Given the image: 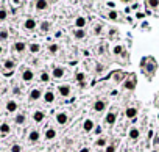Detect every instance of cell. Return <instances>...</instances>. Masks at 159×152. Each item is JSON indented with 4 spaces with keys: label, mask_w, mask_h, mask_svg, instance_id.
Wrapping results in <instances>:
<instances>
[{
    "label": "cell",
    "mask_w": 159,
    "mask_h": 152,
    "mask_svg": "<svg viewBox=\"0 0 159 152\" xmlns=\"http://www.w3.org/2000/svg\"><path fill=\"white\" fill-rule=\"evenodd\" d=\"M125 114H126V118L133 119V118H136V116H137V108H134V107H129V108H126Z\"/></svg>",
    "instance_id": "1"
},
{
    "label": "cell",
    "mask_w": 159,
    "mask_h": 152,
    "mask_svg": "<svg viewBox=\"0 0 159 152\" xmlns=\"http://www.w3.org/2000/svg\"><path fill=\"white\" fill-rule=\"evenodd\" d=\"M33 71H30V69H25L24 71V74H22V78L25 80V82H30V80H33Z\"/></svg>",
    "instance_id": "2"
},
{
    "label": "cell",
    "mask_w": 159,
    "mask_h": 152,
    "mask_svg": "<svg viewBox=\"0 0 159 152\" xmlns=\"http://www.w3.org/2000/svg\"><path fill=\"white\" fill-rule=\"evenodd\" d=\"M56 122L61 124V126H64V124L67 122V114H65V113H59L58 116H56Z\"/></svg>",
    "instance_id": "3"
},
{
    "label": "cell",
    "mask_w": 159,
    "mask_h": 152,
    "mask_svg": "<svg viewBox=\"0 0 159 152\" xmlns=\"http://www.w3.org/2000/svg\"><path fill=\"white\" fill-rule=\"evenodd\" d=\"M105 107H106V104L103 101H97L95 104H94V110H95V111H103V110H105Z\"/></svg>",
    "instance_id": "4"
},
{
    "label": "cell",
    "mask_w": 159,
    "mask_h": 152,
    "mask_svg": "<svg viewBox=\"0 0 159 152\" xmlns=\"http://www.w3.org/2000/svg\"><path fill=\"white\" fill-rule=\"evenodd\" d=\"M44 101H45L47 104H52V102L55 101V94H53L52 91H47V93L44 94Z\"/></svg>",
    "instance_id": "5"
},
{
    "label": "cell",
    "mask_w": 159,
    "mask_h": 152,
    "mask_svg": "<svg viewBox=\"0 0 159 152\" xmlns=\"http://www.w3.org/2000/svg\"><path fill=\"white\" fill-rule=\"evenodd\" d=\"M59 94L64 96V97L69 96V94H70V88H69L67 85H61V86H59Z\"/></svg>",
    "instance_id": "6"
},
{
    "label": "cell",
    "mask_w": 159,
    "mask_h": 152,
    "mask_svg": "<svg viewBox=\"0 0 159 152\" xmlns=\"http://www.w3.org/2000/svg\"><path fill=\"white\" fill-rule=\"evenodd\" d=\"M41 96H42V93L39 91V89H33V91L30 93V99H31V101H37Z\"/></svg>",
    "instance_id": "7"
},
{
    "label": "cell",
    "mask_w": 159,
    "mask_h": 152,
    "mask_svg": "<svg viewBox=\"0 0 159 152\" xmlns=\"http://www.w3.org/2000/svg\"><path fill=\"white\" fill-rule=\"evenodd\" d=\"M34 27H36V21L34 19H27L25 21V28L27 30H33Z\"/></svg>",
    "instance_id": "8"
},
{
    "label": "cell",
    "mask_w": 159,
    "mask_h": 152,
    "mask_svg": "<svg viewBox=\"0 0 159 152\" xmlns=\"http://www.w3.org/2000/svg\"><path fill=\"white\" fill-rule=\"evenodd\" d=\"M83 129L86 130V132H91V130L94 129V121H91V119L84 121V124H83Z\"/></svg>",
    "instance_id": "9"
},
{
    "label": "cell",
    "mask_w": 159,
    "mask_h": 152,
    "mask_svg": "<svg viewBox=\"0 0 159 152\" xmlns=\"http://www.w3.org/2000/svg\"><path fill=\"white\" fill-rule=\"evenodd\" d=\"M6 110H8V111H16V110H17V104H16L14 101H8Z\"/></svg>",
    "instance_id": "10"
},
{
    "label": "cell",
    "mask_w": 159,
    "mask_h": 152,
    "mask_svg": "<svg viewBox=\"0 0 159 152\" xmlns=\"http://www.w3.org/2000/svg\"><path fill=\"white\" fill-rule=\"evenodd\" d=\"M62 75H64V71H62L61 68H55V69H53V77H55V78H61Z\"/></svg>",
    "instance_id": "11"
},
{
    "label": "cell",
    "mask_w": 159,
    "mask_h": 152,
    "mask_svg": "<svg viewBox=\"0 0 159 152\" xmlns=\"http://www.w3.org/2000/svg\"><path fill=\"white\" fill-rule=\"evenodd\" d=\"M105 121H106L108 124H114V122H116V113H108Z\"/></svg>",
    "instance_id": "12"
},
{
    "label": "cell",
    "mask_w": 159,
    "mask_h": 152,
    "mask_svg": "<svg viewBox=\"0 0 159 152\" xmlns=\"http://www.w3.org/2000/svg\"><path fill=\"white\" fill-rule=\"evenodd\" d=\"M33 119H34L36 122H41V121L44 119V113H42V111H36V113L33 114Z\"/></svg>",
    "instance_id": "13"
},
{
    "label": "cell",
    "mask_w": 159,
    "mask_h": 152,
    "mask_svg": "<svg viewBox=\"0 0 159 152\" xmlns=\"http://www.w3.org/2000/svg\"><path fill=\"white\" fill-rule=\"evenodd\" d=\"M75 25H77L78 28H83V27L86 25V19H84V17H78V19L75 21Z\"/></svg>",
    "instance_id": "14"
},
{
    "label": "cell",
    "mask_w": 159,
    "mask_h": 152,
    "mask_svg": "<svg viewBox=\"0 0 159 152\" xmlns=\"http://www.w3.org/2000/svg\"><path fill=\"white\" fill-rule=\"evenodd\" d=\"M73 35H75V38H77V39H83L84 36H86V33H84V30H83V28H78V30L75 31Z\"/></svg>",
    "instance_id": "15"
},
{
    "label": "cell",
    "mask_w": 159,
    "mask_h": 152,
    "mask_svg": "<svg viewBox=\"0 0 159 152\" xmlns=\"http://www.w3.org/2000/svg\"><path fill=\"white\" fill-rule=\"evenodd\" d=\"M55 137H56V132H55L53 129H49V130L45 132V138H47V140H53Z\"/></svg>",
    "instance_id": "16"
},
{
    "label": "cell",
    "mask_w": 159,
    "mask_h": 152,
    "mask_svg": "<svg viewBox=\"0 0 159 152\" xmlns=\"http://www.w3.org/2000/svg\"><path fill=\"white\" fill-rule=\"evenodd\" d=\"M125 88H126V89H134V88H136L134 78H131V80H128V82H125Z\"/></svg>",
    "instance_id": "17"
},
{
    "label": "cell",
    "mask_w": 159,
    "mask_h": 152,
    "mask_svg": "<svg viewBox=\"0 0 159 152\" xmlns=\"http://www.w3.org/2000/svg\"><path fill=\"white\" fill-rule=\"evenodd\" d=\"M28 50H30L31 53H37L41 50V47H39V44H30V47H28Z\"/></svg>",
    "instance_id": "18"
},
{
    "label": "cell",
    "mask_w": 159,
    "mask_h": 152,
    "mask_svg": "<svg viewBox=\"0 0 159 152\" xmlns=\"http://www.w3.org/2000/svg\"><path fill=\"white\" fill-rule=\"evenodd\" d=\"M129 138L131 140H137L139 138V130L137 129H131L129 130Z\"/></svg>",
    "instance_id": "19"
},
{
    "label": "cell",
    "mask_w": 159,
    "mask_h": 152,
    "mask_svg": "<svg viewBox=\"0 0 159 152\" xmlns=\"http://www.w3.org/2000/svg\"><path fill=\"white\" fill-rule=\"evenodd\" d=\"M36 8L37 10H45V8H49V2H36Z\"/></svg>",
    "instance_id": "20"
},
{
    "label": "cell",
    "mask_w": 159,
    "mask_h": 152,
    "mask_svg": "<svg viewBox=\"0 0 159 152\" xmlns=\"http://www.w3.org/2000/svg\"><path fill=\"white\" fill-rule=\"evenodd\" d=\"M25 47H27V46H25L24 42H16V44H14V49H16L17 52H24Z\"/></svg>",
    "instance_id": "21"
},
{
    "label": "cell",
    "mask_w": 159,
    "mask_h": 152,
    "mask_svg": "<svg viewBox=\"0 0 159 152\" xmlns=\"http://www.w3.org/2000/svg\"><path fill=\"white\" fill-rule=\"evenodd\" d=\"M28 138H30V141H37L39 140V133H37L36 130H33V132H30V137Z\"/></svg>",
    "instance_id": "22"
},
{
    "label": "cell",
    "mask_w": 159,
    "mask_h": 152,
    "mask_svg": "<svg viewBox=\"0 0 159 152\" xmlns=\"http://www.w3.org/2000/svg\"><path fill=\"white\" fill-rule=\"evenodd\" d=\"M41 30H42V31H49V30H50V22L44 21V22L41 24Z\"/></svg>",
    "instance_id": "23"
},
{
    "label": "cell",
    "mask_w": 159,
    "mask_h": 152,
    "mask_svg": "<svg viewBox=\"0 0 159 152\" xmlns=\"http://www.w3.org/2000/svg\"><path fill=\"white\" fill-rule=\"evenodd\" d=\"M0 132L2 133H9V126L8 124H2V126H0Z\"/></svg>",
    "instance_id": "24"
},
{
    "label": "cell",
    "mask_w": 159,
    "mask_h": 152,
    "mask_svg": "<svg viewBox=\"0 0 159 152\" xmlns=\"http://www.w3.org/2000/svg\"><path fill=\"white\" fill-rule=\"evenodd\" d=\"M5 68H6V69H13V68H14V61H13V60H6V61H5Z\"/></svg>",
    "instance_id": "25"
},
{
    "label": "cell",
    "mask_w": 159,
    "mask_h": 152,
    "mask_svg": "<svg viewBox=\"0 0 159 152\" xmlns=\"http://www.w3.org/2000/svg\"><path fill=\"white\" fill-rule=\"evenodd\" d=\"M16 122H17V124H24V122H25V116H24V114H19L17 118H16Z\"/></svg>",
    "instance_id": "26"
},
{
    "label": "cell",
    "mask_w": 159,
    "mask_h": 152,
    "mask_svg": "<svg viewBox=\"0 0 159 152\" xmlns=\"http://www.w3.org/2000/svg\"><path fill=\"white\" fill-rule=\"evenodd\" d=\"M49 50L52 53H56V52H58V46H56V44H52V46H49Z\"/></svg>",
    "instance_id": "27"
},
{
    "label": "cell",
    "mask_w": 159,
    "mask_h": 152,
    "mask_svg": "<svg viewBox=\"0 0 159 152\" xmlns=\"http://www.w3.org/2000/svg\"><path fill=\"white\" fill-rule=\"evenodd\" d=\"M122 50H123V47H122V46H116V47H114V50H112V52H114L116 55H119V53H122Z\"/></svg>",
    "instance_id": "28"
},
{
    "label": "cell",
    "mask_w": 159,
    "mask_h": 152,
    "mask_svg": "<svg viewBox=\"0 0 159 152\" xmlns=\"http://www.w3.org/2000/svg\"><path fill=\"white\" fill-rule=\"evenodd\" d=\"M148 5H150V6H153V8H156V6H159V2H157V0H150Z\"/></svg>",
    "instance_id": "29"
},
{
    "label": "cell",
    "mask_w": 159,
    "mask_h": 152,
    "mask_svg": "<svg viewBox=\"0 0 159 152\" xmlns=\"http://www.w3.org/2000/svg\"><path fill=\"white\" fill-rule=\"evenodd\" d=\"M49 78H50V77H49V74H47V72H44V74L41 75V80H42V82H49Z\"/></svg>",
    "instance_id": "30"
},
{
    "label": "cell",
    "mask_w": 159,
    "mask_h": 152,
    "mask_svg": "<svg viewBox=\"0 0 159 152\" xmlns=\"http://www.w3.org/2000/svg\"><path fill=\"white\" fill-rule=\"evenodd\" d=\"M22 149H21V146H19V144H14L13 147H11V152H21Z\"/></svg>",
    "instance_id": "31"
},
{
    "label": "cell",
    "mask_w": 159,
    "mask_h": 152,
    "mask_svg": "<svg viewBox=\"0 0 159 152\" xmlns=\"http://www.w3.org/2000/svg\"><path fill=\"white\" fill-rule=\"evenodd\" d=\"M106 144V140L105 138H100L98 141H97V146H105Z\"/></svg>",
    "instance_id": "32"
},
{
    "label": "cell",
    "mask_w": 159,
    "mask_h": 152,
    "mask_svg": "<svg viewBox=\"0 0 159 152\" xmlns=\"http://www.w3.org/2000/svg\"><path fill=\"white\" fill-rule=\"evenodd\" d=\"M3 19H6V11L0 10V21H3Z\"/></svg>",
    "instance_id": "33"
},
{
    "label": "cell",
    "mask_w": 159,
    "mask_h": 152,
    "mask_svg": "<svg viewBox=\"0 0 159 152\" xmlns=\"http://www.w3.org/2000/svg\"><path fill=\"white\" fill-rule=\"evenodd\" d=\"M109 19H117V11H109Z\"/></svg>",
    "instance_id": "34"
},
{
    "label": "cell",
    "mask_w": 159,
    "mask_h": 152,
    "mask_svg": "<svg viewBox=\"0 0 159 152\" xmlns=\"http://www.w3.org/2000/svg\"><path fill=\"white\" fill-rule=\"evenodd\" d=\"M106 152H116V146H114V144L108 146V147H106Z\"/></svg>",
    "instance_id": "35"
},
{
    "label": "cell",
    "mask_w": 159,
    "mask_h": 152,
    "mask_svg": "<svg viewBox=\"0 0 159 152\" xmlns=\"http://www.w3.org/2000/svg\"><path fill=\"white\" fill-rule=\"evenodd\" d=\"M0 38H2V39H6L8 38V33L3 30V31H0Z\"/></svg>",
    "instance_id": "36"
},
{
    "label": "cell",
    "mask_w": 159,
    "mask_h": 152,
    "mask_svg": "<svg viewBox=\"0 0 159 152\" xmlns=\"http://www.w3.org/2000/svg\"><path fill=\"white\" fill-rule=\"evenodd\" d=\"M77 80H78V82H83V80H84V74H83V72H80V74L77 75Z\"/></svg>",
    "instance_id": "37"
},
{
    "label": "cell",
    "mask_w": 159,
    "mask_h": 152,
    "mask_svg": "<svg viewBox=\"0 0 159 152\" xmlns=\"http://www.w3.org/2000/svg\"><path fill=\"white\" fill-rule=\"evenodd\" d=\"M95 133H98V135H100V133H101V127H95Z\"/></svg>",
    "instance_id": "38"
},
{
    "label": "cell",
    "mask_w": 159,
    "mask_h": 152,
    "mask_svg": "<svg viewBox=\"0 0 159 152\" xmlns=\"http://www.w3.org/2000/svg\"><path fill=\"white\" fill-rule=\"evenodd\" d=\"M80 152H89V149H87V147H83V149H81Z\"/></svg>",
    "instance_id": "39"
},
{
    "label": "cell",
    "mask_w": 159,
    "mask_h": 152,
    "mask_svg": "<svg viewBox=\"0 0 159 152\" xmlns=\"http://www.w3.org/2000/svg\"><path fill=\"white\" fill-rule=\"evenodd\" d=\"M0 53H2V46H0Z\"/></svg>",
    "instance_id": "40"
}]
</instances>
